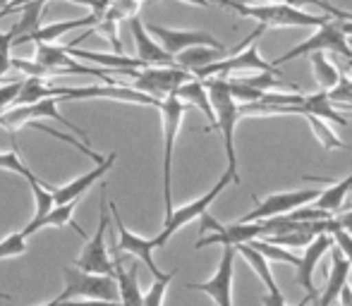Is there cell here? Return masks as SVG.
<instances>
[{
  "mask_svg": "<svg viewBox=\"0 0 352 306\" xmlns=\"http://www.w3.org/2000/svg\"><path fill=\"white\" fill-rule=\"evenodd\" d=\"M206 93L216 115V130L223 137V146H226V158L228 167L226 172L230 175L232 185H240V172H237V151H235V127L240 122V110H237L235 98L230 96L226 77H209L204 79Z\"/></svg>",
  "mask_w": 352,
  "mask_h": 306,
  "instance_id": "1",
  "label": "cell"
},
{
  "mask_svg": "<svg viewBox=\"0 0 352 306\" xmlns=\"http://www.w3.org/2000/svg\"><path fill=\"white\" fill-rule=\"evenodd\" d=\"M218 5L232 10V12L242 14V17H252L259 22V27H324L329 22V14H309L300 8L283 3H266V5H254V3H242V0H216Z\"/></svg>",
  "mask_w": 352,
  "mask_h": 306,
  "instance_id": "2",
  "label": "cell"
},
{
  "mask_svg": "<svg viewBox=\"0 0 352 306\" xmlns=\"http://www.w3.org/2000/svg\"><path fill=\"white\" fill-rule=\"evenodd\" d=\"M350 34H352V24H348L345 19H329V22L316 29L309 38H305L300 46L290 48L285 56L274 60L271 65L280 67L283 62H290V60H295V58H305V56H311V53H324V51L338 53L345 60H352V46L348 38Z\"/></svg>",
  "mask_w": 352,
  "mask_h": 306,
  "instance_id": "3",
  "label": "cell"
},
{
  "mask_svg": "<svg viewBox=\"0 0 352 306\" xmlns=\"http://www.w3.org/2000/svg\"><path fill=\"white\" fill-rule=\"evenodd\" d=\"M163 122V196H166V218L173 213V151H175L177 132H180L182 117H185L187 106L175 96H166L158 106Z\"/></svg>",
  "mask_w": 352,
  "mask_h": 306,
  "instance_id": "4",
  "label": "cell"
},
{
  "mask_svg": "<svg viewBox=\"0 0 352 306\" xmlns=\"http://www.w3.org/2000/svg\"><path fill=\"white\" fill-rule=\"evenodd\" d=\"M65 278V290L58 302H67V299H101V302H120L118 299V283L111 275H96V273H84L79 268H65L63 270Z\"/></svg>",
  "mask_w": 352,
  "mask_h": 306,
  "instance_id": "5",
  "label": "cell"
},
{
  "mask_svg": "<svg viewBox=\"0 0 352 306\" xmlns=\"http://www.w3.org/2000/svg\"><path fill=\"white\" fill-rule=\"evenodd\" d=\"M101 215H98V230L91 239H87V246L82 249V254L74 261V268L84 270V273H96V275H111L116 273V266H113V259L108 254L106 246V235L108 228H111V213H108V201L106 194L101 196Z\"/></svg>",
  "mask_w": 352,
  "mask_h": 306,
  "instance_id": "6",
  "label": "cell"
},
{
  "mask_svg": "<svg viewBox=\"0 0 352 306\" xmlns=\"http://www.w3.org/2000/svg\"><path fill=\"white\" fill-rule=\"evenodd\" d=\"M130 77H135L132 89L146 93V96L158 98V101H163L166 96L175 93L185 82L195 79L192 72L182 70V67H177V65H148V67H142V70H132Z\"/></svg>",
  "mask_w": 352,
  "mask_h": 306,
  "instance_id": "7",
  "label": "cell"
},
{
  "mask_svg": "<svg viewBox=\"0 0 352 306\" xmlns=\"http://www.w3.org/2000/svg\"><path fill=\"white\" fill-rule=\"evenodd\" d=\"M58 98L63 101H91V98H103V101H120V103H135V106H151L158 108L161 101L146 93L137 91L132 86L122 84H101V86H58Z\"/></svg>",
  "mask_w": 352,
  "mask_h": 306,
  "instance_id": "8",
  "label": "cell"
},
{
  "mask_svg": "<svg viewBox=\"0 0 352 306\" xmlns=\"http://www.w3.org/2000/svg\"><path fill=\"white\" fill-rule=\"evenodd\" d=\"M230 182H232L230 175H228V172H223L221 180H218L216 185H213V189L206 191L204 196H199V199H195V201H190V204L180 206V209H173V213L168 215L166 223H163L161 235L153 237V239H156V249H163V246L168 244V239H170V237L175 235V232L180 230V228H185L187 223H192L195 218H201L204 213H209L211 204L218 199V194H221V191L226 189Z\"/></svg>",
  "mask_w": 352,
  "mask_h": 306,
  "instance_id": "9",
  "label": "cell"
},
{
  "mask_svg": "<svg viewBox=\"0 0 352 306\" xmlns=\"http://www.w3.org/2000/svg\"><path fill=\"white\" fill-rule=\"evenodd\" d=\"M252 239H261V223H232V225H221L216 218H211L209 213L201 215V237L197 239V249H204L211 244H223V246H237L247 244Z\"/></svg>",
  "mask_w": 352,
  "mask_h": 306,
  "instance_id": "10",
  "label": "cell"
},
{
  "mask_svg": "<svg viewBox=\"0 0 352 306\" xmlns=\"http://www.w3.org/2000/svg\"><path fill=\"white\" fill-rule=\"evenodd\" d=\"M242 70H256V72H271V75L283 77L280 67H274L271 62H266L264 58L259 56V48H256V41H252L247 48L242 51H232L226 53L221 60L206 65L204 70L195 72L197 77H230L232 72H242Z\"/></svg>",
  "mask_w": 352,
  "mask_h": 306,
  "instance_id": "11",
  "label": "cell"
},
{
  "mask_svg": "<svg viewBox=\"0 0 352 306\" xmlns=\"http://www.w3.org/2000/svg\"><path fill=\"white\" fill-rule=\"evenodd\" d=\"M108 213H111L113 223H116V228H118V235H120V242H116V256H122V254L135 256V259H140L142 263L146 266L148 273H151L156 280L166 278L168 273H163V270L156 266V261H153L156 239H144V237L127 230L125 223H122V218H120V213H118V204H113V201L108 204Z\"/></svg>",
  "mask_w": 352,
  "mask_h": 306,
  "instance_id": "12",
  "label": "cell"
},
{
  "mask_svg": "<svg viewBox=\"0 0 352 306\" xmlns=\"http://www.w3.org/2000/svg\"><path fill=\"white\" fill-rule=\"evenodd\" d=\"M235 246H223V256L218 270L206 283H190L187 290L192 292H204L216 302V306H232V275H235Z\"/></svg>",
  "mask_w": 352,
  "mask_h": 306,
  "instance_id": "13",
  "label": "cell"
},
{
  "mask_svg": "<svg viewBox=\"0 0 352 306\" xmlns=\"http://www.w3.org/2000/svg\"><path fill=\"white\" fill-rule=\"evenodd\" d=\"M319 196L316 189H300V191H278V194H269L264 201H256V209L247 213L240 223H256V220H269L276 215H285L295 209L311 204Z\"/></svg>",
  "mask_w": 352,
  "mask_h": 306,
  "instance_id": "14",
  "label": "cell"
},
{
  "mask_svg": "<svg viewBox=\"0 0 352 306\" xmlns=\"http://www.w3.org/2000/svg\"><path fill=\"white\" fill-rule=\"evenodd\" d=\"M146 32L151 36H156L161 41V48L166 53H170L173 58L177 53L187 51V48L195 46H206V48H216V51H226L221 41L216 36L206 32H180V29H168V27H158V24H146Z\"/></svg>",
  "mask_w": 352,
  "mask_h": 306,
  "instance_id": "15",
  "label": "cell"
},
{
  "mask_svg": "<svg viewBox=\"0 0 352 306\" xmlns=\"http://www.w3.org/2000/svg\"><path fill=\"white\" fill-rule=\"evenodd\" d=\"M331 246H333V237L331 235H316L314 239L305 246V254H302L300 263H297L295 280L307 292V299H314L316 302V297H319V294H316V287H314V273H316V266H319L321 256H324L326 251H331Z\"/></svg>",
  "mask_w": 352,
  "mask_h": 306,
  "instance_id": "16",
  "label": "cell"
},
{
  "mask_svg": "<svg viewBox=\"0 0 352 306\" xmlns=\"http://www.w3.org/2000/svg\"><path fill=\"white\" fill-rule=\"evenodd\" d=\"M116 158H118V153H108V156L103 158V161L98 163L94 170L79 175L77 180L67 182L65 187H53V185H48V182H46V189L51 191V196H53V201H56V204H70V201H77L79 196L87 194V191L91 189L94 182H98L108 170H111L113 163H116Z\"/></svg>",
  "mask_w": 352,
  "mask_h": 306,
  "instance_id": "17",
  "label": "cell"
},
{
  "mask_svg": "<svg viewBox=\"0 0 352 306\" xmlns=\"http://www.w3.org/2000/svg\"><path fill=\"white\" fill-rule=\"evenodd\" d=\"M130 22V32L135 36V46H137V60H142L144 65H175V58L170 53H166L156 41L153 36L146 32V24L140 19V14L127 19Z\"/></svg>",
  "mask_w": 352,
  "mask_h": 306,
  "instance_id": "18",
  "label": "cell"
},
{
  "mask_svg": "<svg viewBox=\"0 0 352 306\" xmlns=\"http://www.w3.org/2000/svg\"><path fill=\"white\" fill-rule=\"evenodd\" d=\"M350 261L345 259V254L338 249V246H331V273H329V280H326V287L321 292V297H316L314 306H336L338 304V297L343 292V287L348 285V278H350Z\"/></svg>",
  "mask_w": 352,
  "mask_h": 306,
  "instance_id": "19",
  "label": "cell"
},
{
  "mask_svg": "<svg viewBox=\"0 0 352 306\" xmlns=\"http://www.w3.org/2000/svg\"><path fill=\"white\" fill-rule=\"evenodd\" d=\"M305 180L309 182H321V185H329L319 196H316L311 204L321 211H329L331 215H338L343 211V204H345V196L348 191H352V172L343 180H326V177H314V175H307Z\"/></svg>",
  "mask_w": 352,
  "mask_h": 306,
  "instance_id": "20",
  "label": "cell"
},
{
  "mask_svg": "<svg viewBox=\"0 0 352 306\" xmlns=\"http://www.w3.org/2000/svg\"><path fill=\"white\" fill-rule=\"evenodd\" d=\"M43 8H46L43 0H29V3H22V5H17V8L10 10V12H19V19L14 22V27L10 29L12 36H14L12 46L14 43H29V38L38 32V27H41Z\"/></svg>",
  "mask_w": 352,
  "mask_h": 306,
  "instance_id": "21",
  "label": "cell"
},
{
  "mask_svg": "<svg viewBox=\"0 0 352 306\" xmlns=\"http://www.w3.org/2000/svg\"><path fill=\"white\" fill-rule=\"evenodd\" d=\"M113 266H116V278L118 283V299H120V306H144V294L140 290V275H137V266H125L120 256L113 259Z\"/></svg>",
  "mask_w": 352,
  "mask_h": 306,
  "instance_id": "22",
  "label": "cell"
},
{
  "mask_svg": "<svg viewBox=\"0 0 352 306\" xmlns=\"http://www.w3.org/2000/svg\"><path fill=\"white\" fill-rule=\"evenodd\" d=\"M297 113H300V115H314V117H319V120H331V122H336V125H340V127L348 125V117H345V113H340L338 108L329 101L326 91L305 93V98H302L300 106L292 108V115H297Z\"/></svg>",
  "mask_w": 352,
  "mask_h": 306,
  "instance_id": "23",
  "label": "cell"
},
{
  "mask_svg": "<svg viewBox=\"0 0 352 306\" xmlns=\"http://www.w3.org/2000/svg\"><path fill=\"white\" fill-rule=\"evenodd\" d=\"M98 19H101V14L89 12L87 17L65 19V22H56V24H48V27H38V32L34 34L29 41H34V43H53V41H58V38L65 36V34L74 32V29L94 27V24H98Z\"/></svg>",
  "mask_w": 352,
  "mask_h": 306,
  "instance_id": "24",
  "label": "cell"
},
{
  "mask_svg": "<svg viewBox=\"0 0 352 306\" xmlns=\"http://www.w3.org/2000/svg\"><path fill=\"white\" fill-rule=\"evenodd\" d=\"M175 96L180 98L185 106L199 108V110L204 113L206 122H209V130H216V115H213V108H211V101H209V93H206L204 82H199V79H190V82H185L180 89H177Z\"/></svg>",
  "mask_w": 352,
  "mask_h": 306,
  "instance_id": "25",
  "label": "cell"
},
{
  "mask_svg": "<svg viewBox=\"0 0 352 306\" xmlns=\"http://www.w3.org/2000/svg\"><path fill=\"white\" fill-rule=\"evenodd\" d=\"M29 187H32V194H34V218L29 220V225L22 230V237H32L34 232H38V223H41L43 218L48 215V211L56 206V201H53L51 191L46 189V182L43 180H32L29 182Z\"/></svg>",
  "mask_w": 352,
  "mask_h": 306,
  "instance_id": "26",
  "label": "cell"
},
{
  "mask_svg": "<svg viewBox=\"0 0 352 306\" xmlns=\"http://www.w3.org/2000/svg\"><path fill=\"white\" fill-rule=\"evenodd\" d=\"M226 53L228 51H216V48L195 46V48H187V51L177 53V56H175V65L195 75V72L204 70V67L211 65V62L221 60V58L226 56Z\"/></svg>",
  "mask_w": 352,
  "mask_h": 306,
  "instance_id": "27",
  "label": "cell"
},
{
  "mask_svg": "<svg viewBox=\"0 0 352 306\" xmlns=\"http://www.w3.org/2000/svg\"><path fill=\"white\" fill-rule=\"evenodd\" d=\"M235 251L247 261V263H250V268L254 270L256 275H259V280L264 283L266 292H271V294H278L280 292L278 285H276L274 273H271V263H269V259H266V256H261L259 251L252 249L250 244H237Z\"/></svg>",
  "mask_w": 352,
  "mask_h": 306,
  "instance_id": "28",
  "label": "cell"
},
{
  "mask_svg": "<svg viewBox=\"0 0 352 306\" xmlns=\"http://www.w3.org/2000/svg\"><path fill=\"white\" fill-rule=\"evenodd\" d=\"M51 96H58L56 89L48 86L43 79L27 77L22 82V89H19V93H17V98H14L12 108L14 106H34V103L43 101V98H51Z\"/></svg>",
  "mask_w": 352,
  "mask_h": 306,
  "instance_id": "29",
  "label": "cell"
},
{
  "mask_svg": "<svg viewBox=\"0 0 352 306\" xmlns=\"http://www.w3.org/2000/svg\"><path fill=\"white\" fill-rule=\"evenodd\" d=\"M309 60H311V67H314V79H316V84H319V89L321 91H331V89L338 84L343 72H340L324 53H311Z\"/></svg>",
  "mask_w": 352,
  "mask_h": 306,
  "instance_id": "30",
  "label": "cell"
},
{
  "mask_svg": "<svg viewBox=\"0 0 352 306\" xmlns=\"http://www.w3.org/2000/svg\"><path fill=\"white\" fill-rule=\"evenodd\" d=\"M74 204H77V201H70V204H56L51 211H48L46 218H43L41 223H38V230H43V228H63V225H72V230L77 232L79 237H84V239H87V232H84V230L79 228V225L72 220Z\"/></svg>",
  "mask_w": 352,
  "mask_h": 306,
  "instance_id": "31",
  "label": "cell"
},
{
  "mask_svg": "<svg viewBox=\"0 0 352 306\" xmlns=\"http://www.w3.org/2000/svg\"><path fill=\"white\" fill-rule=\"evenodd\" d=\"M247 244H250L252 249L259 251L261 256H266L269 261H278V263L295 266V268H297V263H300V256H297L292 249H285V246L271 244V242H266V239H252V242H247Z\"/></svg>",
  "mask_w": 352,
  "mask_h": 306,
  "instance_id": "32",
  "label": "cell"
},
{
  "mask_svg": "<svg viewBox=\"0 0 352 306\" xmlns=\"http://www.w3.org/2000/svg\"><path fill=\"white\" fill-rule=\"evenodd\" d=\"M307 122H309L311 132H314L316 141H319L321 146H324V151H333V149H343V151H352L350 144H345V141H340L338 137L333 134V130H331L329 125H326L324 120H319V117L314 115H305Z\"/></svg>",
  "mask_w": 352,
  "mask_h": 306,
  "instance_id": "33",
  "label": "cell"
},
{
  "mask_svg": "<svg viewBox=\"0 0 352 306\" xmlns=\"http://www.w3.org/2000/svg\"><path fill=\"white\" fill-rule=\"evenodd\" d=\"M140 8H142V0H111L106 12L101 14V19H113V22L130 19L140 12Z\"/></svg>",
  "mask_w": 352,
  "mask_h": 306,
  "instance_id": "34",
  "label": "cell"
},
{
  "mask_svg": "<svg viewBox=\"0 0 352 306\" xmlns=\"http://www.w3.org/2000/svg\"><path fill=\"white\" fill-rule=\"evenodd\" d=\"M242 84L252 89H259V91H269V89H280V86H287V89H297L295 84L285 82L283 77L278 75H271V72H259L256 77H240Z\"/></svg>",
  "mask_w": 352,
  "mask_h": 306,
  "instance_id": "35",
  "label": "cell"
},
{
  "mask_svg": "<svg viewBox=\"0 0 352 306\" xmlns=\"http://www.w3.org/2000/svg\"><path fill=\"white\" fill-rule=\"evenodd\" d=\"M0 167H3V170H8V172H14V175H22L27 182L36 180V175H34V172L29 170L27 163H24L22 158H19L17 149H12V151H3V153H0Z\"/></svg>",
  "mask_w": 352,
  "mask_h": 306,
  "instance_id": "36",
  "label": "cell"
},
{
  "mask_svg": "<svg viewBox=\"0 0 352 306\" xmlns=\"http://www.w3.org/2000/svg\"><path fill=\"white\" fill-rule=\"evenodd\" d=\"M316 235L311 232H283V235H271V237H261V239L271 242V244L285 246V249H297V246H307Z\"/></svg>",
  "mask_w": 352,
  "mask_h": 306,
  "instance_id": "37",
  "label": "cell"
},
{
  "mask_svg": "<svg viewBox=\"0 0 352 306\" xmlns=\"http://www.w3.org/2000/svg\"><path fill=\"white\" fill-rule=\"evenodd\" d=\"M22 254H27V237H22V232H12L0 239V259H14Z\"/></svg>",
  "mask_w": 352,
  "mask_h": 306,
  "instance_id": "38",
  "label": "cell"
},
{
  "mask_svg": "<svg viewBox=\"0 0 352 306\" xmlns=\"http://www.w3.org/2000/svg\"><path fill=\"white\" fill-rule=\"evenodd\" d=\"M326 96L333 106H352V77L340 75L338 84L331 91H326Z\"/></svg>",
  "mask_w": 352,
  "mask_h": 306,
  "instance_id": "39",
  "label": "cell"
},
{
  "mask_svg": "<svg viewBox=\"0 0 352 306\" xmlns=\"http://www.w3.org/2000/svg\"><path fill=\"white\" fill-rule=\"evenodd\" d=\"M175 278V270H170V273L166 275V278H158L153 280L151 290H148L146 294H144V306H163V297H166V287L168 283Z\"/></svg>",
  "mask_w": 352,
  "mask_h": 306,
  "instance_id": "40",
  "label": "cell"
},
{
  "mask_svg": "<svg viewBox=\"0 0 352 306\" xmlns=\"http://www.w3.org/2000/svg\"><path fill=\"white\" fill-rule=\"evenodd\" d=\"M12 32H3L0 29V82L5 79V75H8V70L12 65V56H10V48H12Z\"/></svg>",
  "mask_w": 352,
  "mask_h": 306,
  "instance_id": "41",
  "label": "cell"
},
{
  "mask_svg": "<svg viewBox=\"0 0 352 306\" xmlns=\"http://www.w3.org/2000/svg\"><path fill=\"white\" fill-rule=\"evenodd\" d=\"M22 82H24V79H14V82L0 84V113H5L14 103L19 89H22Z\"/></svg>",
  "mask_w": 352,
  "mask_h": 306,
  "instance_id": "42",
  "label": "cell"
},
{
  "mask_svg": "<svg viewBox=\"0 0 352 306\" xmlns=\"http://www.w3.org/2000/svg\"><path fill=\"white\" fill-rule=\"evenodd\" d=\"M58 306H120V302H101V299H67V302H58Z\"/></svg>",
  "mask_w": 352,
  "mask_h": 306,
  "instance_id": "43",
  "label": "cell"
},
{
  "mask_svg": "<svg viewBox=\"0 0 352 306\" xmlns=\"http://www.w3.org/2000/svg\"><path fill=\"white\" fill-rule=\"evenodd\" d=\"M261 306H287L285 304V299H283V294H271V292H266V294H261Z\"/></svg>",
  "mask_w": 352,
  "mask_h": 306,
  "instance_id": "44",
  "label": "cell"
},
{
  "mask_svg": "<svg viewBox=\"0 0 352 306\" xmlns=\"http://www.w3.org/2000/svg\"><path fill=\"white\" fill-rule=\"evenodd\" d=\"M333 218H336V223H338L340 228H343L345 232H350V235H352V209H350V211H345V213L333 215Z\"/></svg>",
  "mask_w": 352,
  "mask_h": 306,
  "instance_id": "45",
  "label": "cell"
},
{
  "mask_svg": "<svg viewBox=\"0 0 352 306\" xmlns=\"http://www.w3.org/2000/svg\"><path fill=\"white\" fill-rule=\"evenodd\" d=\"M180 3L197 5V8H211V5H213V0H180Z\"/></svg>",
  "mask_w": 352,
  "mask_h": 306,
  "instance_id": "46",
  "label": "cell"
},
{
  "mask_svg": "<svg viewBox=\"0 0 352 306\" xmlns=\"http://www.w3.org/2000/svg\"><path fill=\"white\" fill-rule=\"evenodd\" d=\"M10 3H12V0H0V10H5V8H8Z\"/></svg>",
  "mask_w": 352,
  "mask_h": 306,
  "instance_id": "47",
  "label": "cell"
},
{
  "mask_svg": "<svg viewBox=\"0 0 352 306\" xmlns=\"http://www.w3.org/2000/svg\"><path fill=\"white\" fill-rule=\"evenodd\" d=\"M0 299H3V302H8V299H12V297H10V294H5V292H0Z\"/></svg>",
  "mask_w": 352,
  "mask_h": 306,
  "instance_id": "48",
  "label": "cell"
},
{
  "mask_svg": "<svg viewBox=\"0 0 352 306\" xmlns=\"http://www.w3.org/2000/svg\"><path fill=\"white\" fill-rule=\"evenodd\" d=\"M343 110L345 113H352V106H343Z\"/></svg>",
  "mask_w": 352,
  "mask_h": 306,
  "instance_id": "49",
  "label": "cell"
},
{
  "mask_svg": "<svg viewBox=\"0 0 352 306\" xmlns=\"http://www.w3.org/2000/svg\"><path fill=\"white\" fill-rule=\"evenodd\" d=\"M43 306H58V302L53 299V302H48V304H43Z\"/></svg>",
  "mask_w": 352,
  "mask_h": 306,
  "instance_id": "50",
  "label": "cell"
},
{
  "mask_svg": "<svg viewBox=\"0 0 352 306\" xmlns=\"http://www.w3.org/2000/svg\"><path fill=\"white\" fill-rule=\"evenodd\" d=\"M348 67H350V72H352V60H348Z\"/></svg>",
  "mask_w": 352,
  "mask_h": 306,
  "instance_id": "51",
  "label": "cell"
},
{
  "mask_svg": "<svg viewBox=\"0 0 352 306\" xmlns=\"http://www.w3.org/2000/svg\"><path fill=\"white\" fill-rule=\"evenodd\" d=\"M348 306H352V297H350V302H348Z\"/></svg>",
  "mask_w": 352,
  "mask_h": 306,
  "instance_id": "52",
  "label": "cell"
},
{
  "mask_svg": "<svg viewBox=\"0 0 352 306\" xmlns=\"http://www.w3.org/2000/svg\"><path fill=\"white\" fill-rule=\"evenodd\" d=\"M326 3H329V0H326Z\"/></svg>",
  "mask_w": 352,
  "mask_h": 306,
  "instance_id": "53",
  "label": "cell"
},
{
  "mask_svg": "<svg viewBox=\"0 0 352 306\" xmlns=\"http://www.w3.org/2000/svg\"><path fill=\"white\" fill-rule=\"evenodd\" d=\"M0 84H3V82H0Z\"/></svg>",
  "mask_w": 352,
  "mask_h": 306,
  "instance_id": "54",
  "label": "cell"
}]
</instances>
